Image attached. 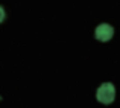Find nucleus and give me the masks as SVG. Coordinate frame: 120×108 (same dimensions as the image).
Here are the masks:
<instances>
[{
	"label": "nucleus",
	"mask_w": 120,
	"mask_h": 108,
	"mask_svg": "<svg viewBox=\"0 0 120 108\" xmlns=\"http://www.w3.org/2000/svg\"><path fill=\"white\" fill-rule=\"evenodd\" d=\"M6 18V12L3 9V6H0V23H3V20Z\"/></svg>",
	"instance_id": "3"
},
{
	"label": "nucleus",
	"mask_w": 120,
	"mask_h": 108,
	"mask_svg": "<svg viewBox=\"0 0 120 108\" xmlns=\"http://www.w3.org/2000/svg\"><path fill=\"white\" fill-rule=\"evenodd\" d=\"M112 35H114V27L108 23H102V24H99V26H96V29H94V37H96V40L102 41V43L109 41L112 38Z\"/></svg>",
	"instance_id": "2"
},
{
	"label": "nucleus",
	"mask_w": 120,
	"mask_h": 108,
	"mask_svg": "<svg viewBox=\"0 0 120 108\" xmlns=\"http://www.w3.org/2000/svg\"><path fill=\"white\" fill-rule=\"evenodd\" d=\"M0 99H2V97H0Z\"/></svg>",
	"instance_id": "4"
},
{
	"label": "nucleus",
	"mask_w": 120,
	"mask_h": 108,
	"mask_svg": "<svg viewBox=\"0 0 120 108\" xmlns=\"http://www.w3.org/2000/svg\"><path fill=\"white\" fill-rule=\"evenodd\" d=\"M116 97V88L111 82H103L96 90V99L103 105H109Z\"/></svg>",
	"instance_id": "1"
}]
</instances>
